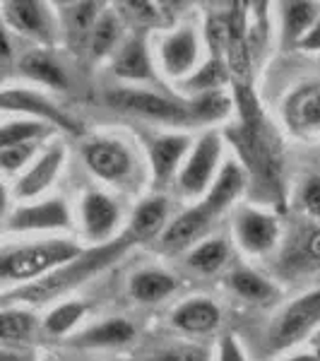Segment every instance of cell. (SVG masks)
<instances>
[{
	"instance_id": "37",
	"label": "cell",
	"mask_w": 320,
	"mask_h": 361,
	"mask_svg": "<svg viewBox=\"0 0 320 361\" xmlns=\"http://www.w3.org/2000/svg\"><path fill=\"white\" fill-rule=\"evenodd\" d=\"M301 205L308 214L313 217H320V178H308L304 183V190H301Z\"/></svg>"
},
{
	"instance_id": "41",
	"label": "cell",
	"mask_w": 320,
	"mask_h": 361,
	"mask_svg": "<svg viewBox=\"0 0 320 361\" xmlns=\"http://www.w3.org/2000/svg\"><path fill=\"white\" fill-rule=\"evenodd\" d=\"M306 255L320 263V229H316L311 236H308V241H306Z\"/></svg>"
},
{
	"instance_id": "38",
	"label": "cell",
	"mask_w": 320,
	"mask_h": 361,
	"mask_svg": "<svg viewBox=\"0 0 320 361\" xmlns=\"http://www.w3.org/2000/svg\"><path fill=\"white\" fill-rule=\"evenodd\" d=\"M159 361H207V354L200 347H178L166 352Z\"/></svg>"
},
{
	"instance_id": "36",
	"label": "cell",
	"mask_w": 320,
	"mask_h": 361,
	"mask_svg": "<svg viewBox=\"0 0 320 361\" xmlns=\"http://www.w3.org/2000/svg\"><path fill=\"white\" fill-rule=\"evenodd\" d=\"M37 152V145L27 142V145H15V147H0V166L8 173L17 171L29 161V157Z\"/></svg>"
},
{
	"instance_id": "31",
	"label": "cell",
	"mask_w": 320,
	"mask_h": 361,
	"mask_svg": "<svg viewBox=\"0 0 320 361\" xmlns=\"http://www.w3.org/2000/svg\"><path fill=\"white\" fill-rule=\"evenodd\" d=\"M229 109H231L229 97H224L222 92H207V94H200L195 99L190 114L200 121H219L229 114Z\"/></svg>"
},
{
	"instance_id": "21",
	"label": "cell",
	"mask_w": 320,
	"mask_h": 361,
	"mask_svg": "<svg viewBox=\"0 0 320 361\" xmlns=\"http://www.w3.org/2000/svg\"><path fill=\"white\" fill-rule=\"evenodd\" d=\"M116 75H121L123 80H152V66H149L147 58V49L140 39H133L128 42L123 49H121L118 58L113 63Z\"/></svg>"
},
{
	"instance_id": "19",
	"label": "cell",
	"mask_w": 320,
	"mask_h": 361,
	"mask_svg": "<svg viewBox=\"0 0 320 361\" xmlns=\"http://www.w3.org/2000/svg\"><path fill=\"white\" fill-rule=\"evenodd\" d=\"M135 337V328L123 318H111L106 323L97 325V328L87 330L85 335H80L75 340V345L80 347H113V345H125Z\"/></svg>"
},
{
	"instance_id": "13",
	"label": "cell",
	"mask_w": 320,
	"mask_h": 361,
	"mask_svg": "<svg viewBox=\"0 0 320 361\" xmlns=\"http://www.w3.org/2000/svg\"><path fill=\"white\" fill-rule=\"evenodd\" d=\"M85 229L92 238H106L118 222V207L111 197L101 193H90L82 202Z\"/></svg>"
},
{
	"instance_id": "23",
	"label": "cell",
	"mask_w": 320,
	"mask_h": 361,
	"mask_svg": "<svg viewBox=\"0 0 320 361\" xmlns=\"http://www.w3.org/2000/svg\"><path fill=\"white\" fill-rule=\"evenodd\" d=\"M20 70L27 78L37 80V82H44L49 87H56V90H66L68 87V78H66V73H63V68L44 54L25 56L20 63Z\"/></svg>"
},
{
	"instance_id": "22",
	"label": "cell",
	"mask_w": 320,
	"mask_h": 361,
	"mask_svg": "<svg viewBox=\"0 0 320 361\" xmlns=\"http://www.w3.org/2000/svg\"><path fill=\"white\" fill-rule=\"evenodd\" d=\"M176 289V279L166 272H159V270H144V272H137L130 282V292L135 299L144 301H161L164 296H168Z\"/></svg>"
},
{
	"instance_id": "43",
	"label": "cell",
	"mask_w": 320,
	"mask_h": 361,
	"mask_svg": "<svg viewBox=\"0 0 320 361\" xmlns=\"http://www.w3.org/2000/svg\"><path fill=\"white\" fill-rule=\"evenodd\" d=\"M287 361H320V357H316V354H296V357Z\"/></svg>"
},
{
	"instance_id": "20",
	"label": "cell",
	"mask_w": 320,
	"mask_h": 361,
	"mask_svg": "<svg viewBox=\"0 0 320 361\" xmlns=\"http://www.w3.org/2000/svg\"><path fill=\"white\" fill-rule=\"evenodd\" d=\"M287 118L296 128H320V87L299 90L287 102Z\"/></svg>"
},
{
	"instance_id": "26",
	"label": "cell",
	"mask_w": 320,
	"mask_h": 361,
	"mask_svg": "<svg viewBox=\"0 0 320 361\" xmlns=\"http://www.w3.org/2000/svg\"><path fill=\"white\" fill-rule=\"evenodd\" d=\"M229 284L238 296H243V299H248V301H267L275 294L272 284L265 282L263 277L255 275L251 270H236L234 275L229 277Z\"/></svg>"
},
{
	"instance_id": "16",
	"label": "cell",
	"mask_w": 320,
	"mask_h": 361,
	"mask_svg": "<svg viewBox=\"0 0 320 361\" xmlns=\"http://www.w3.org/2000/svg\"><path fill=\"white\" fill-rule=\"evenodd\" d=\"M219 308L212 301L193 299L173 311V323L185 333H209L219 325Z\"/></svg>"
},
{
	"instance_id": "14",
	"label": "cell",
	"mask_w": 320,
	"mask_h": 361,
	"mask_svg": "<svg viewBox=\"0 0 320 361\" xmlns=\"http://www.w3.org/2000/svg\"><path fill=\"white\" fill-rule=\"evenodd\" d=\"M61 164H63V149L61 147H54L49 149L42 159L37 161L25 176L20 178V183H17V195L20 197H32V195H39L42 190L49 188L51 183H54L56 173L61 171Z\"/></svg>"
},
{
	"instance_id": "2",
	"label": "cell",
	"mask_w": 320,
	"mask_h": 361,
	"mask_svg": "<svg viewBox=\"0 0 320 361\" xmlns=\"http://www.w3.org/2000/svg\"><path fill=\"white\" fill-rule=\"evenodd\" d=\"M82 255L80 246L70 241H46L39 246L15 248L3 253L0 260V275L8 282H22V279H34L46 275L58 265H68Z\"/></svg>"
},
{
	"instance_id": "4",
	"label": "cell",
	"mask_w": 320,
	"mask_h": 361,
	"mask_svg": "<svg viewBox=\"0 0 320 361\" xmlns=\"http://www.w3.org/2000/svg\"><path fill=\"white\" fill-rule=\"evenodd\" d=\"M320 320V292L304 294L296 299L287 311L279 316L275 333H272V349H287L301 342Z\"/></svg>"
},
{
	"instance_id": "42",
	"label": "cell",
	"mask_w": 320,
	"mask_h": 361,
	"mask_svg": "<svg viewBox=\"0 0 320 361\" xmlns=\"http://www.w3.org/2000/svg\"><path fill=\"white\" fill-rule=\"evenodd\" d=\"M0 361H29V359H27V357H22V354L3 352V354H0Z\"/></svg>"
},
{
	"instance_id": "8",
	"label": "cell",
	"mask_w": 320,
	"mask_h": 361,
	"mask_svg": "<svg viewBox=\"0 0 320 361\" xmlns=\"http://www.w3.org/2000/svg\"><path fill=\"white\" fill-rule=\"evenodd\" d=\"M85 159L99 178L106 180L125 178L133 169L128 149L121 142H113V140H97V142H92L85 149Z\"/></svg>"
},
{
	"instance_id": "34",
	"label": "cell",
	"mask_w": 320,
	"mask_h": 361,
	"mask_svg": "<svg viewBox=\"0 0 320 361\" xmlns=\"http://www.w3.org/2000/svg\"><path fill=\"white\" fill-rule=\"evenodd\" d=\"M44 133V126L37 121H15V123H5L3 133H0V142L3 147H15V145H27L34 142Z\"/></svg>"
},
{
	"instance_id": "35",
	"label": "cell",
	"mask_w": 320,
	"mask_h": 361,
	"mask_svg": "<svg viewBox=\"0 0 320 361\" xmlns=\"http://www.w3.org/2000/svg\"><path fill=\"white\" fill-rule=\"evenodd\" d=\"M229 39H231V22H229V15H217L207 22V42H209V49L214 51V58L222 61V54H226L229 49Z\"/></svg>"
},
{
	"instance_id": "29",
	"label": "cell",
	"mask_w": 320,
	"mask_h": 361,
	"mask_svg": "<svg viewBox=\"0 0 320 361\" xmlns=\"http://www.w3.org/2000/svg\"><path fill=\"white\" fill-rule=\"evenodd\" d=\"M82 316H85V304H80V301H68V304L58 306L56 311L49 313L44 328H46V333H51V335H66L68 330H73L75 325H78V320Z\"/></svg>"
},
{
	"instance_id": "39",
	"label": "cell",
	"mask_w": 320,
	"mask_h": 361,
	"mask_svg": "<svg viewBox=\"0 0 320 361\" xmlns=\"http://www.w3.org/2000/svg\"><path fill=\"white\" fill-rule=\"evenodd\" d=\"M219 361H243V352L234 340V335H226L219 347Z\"/></svg>"
},
{
	"instance_id": "28",
	"label": "cell",
	"mask_w": 320,
	"mask_h": 361,
	"mask_svg": "<svg viewBox=\"0 0 320 361\" xmlns=\"http://www.w3.org/2000/svg\"><path fill=\"white\" fill-rule=\"evenodd\" d=\"M234 104L238 106V116H241V128H263V111L255 92L246 82L234 85Z\"/></svg>"
},
{
	"instance_id": "12",
	"label": "cell",
	"mask_w": 320,
	"mask_h": 361,
	"mask_svg": "<svg viewBox=\"0 0 320 361\" xmlns=\"http://www.w3.org/2000/svg\"><path fill=\"white\" fill-rule=\"evenodd\" d=\"M190 140L185 135H164L156 137L149 145V161H152V171L156 183H166L168 178L173 176L178 161L188 149Z\"/></svg>"
},
{
	"instance_id": "40",
	"label": "cell",
	"mask_w": 320,
	"mask_h": 361,
	"mask_svg": "<svg viewBox=\"0 0 320 361\" xmlns=\"http://www.w3.org/2000/svg\"><path fill=\"white\" fill-rule=\"evenodd\" d=\"M299 46H301V49H306V51H320V22H318V25H313V29L306 34L304 39H301Z\"/></svg>"
},
{
	"instance_id": "30",
	"label": "cell",
	"mask_w": 320,
	"mask_h": 361,
	"mask_svg": "<svg viewBox=\"0 0 320 361\" xmlns=\"http://www.w3.org/2000/svg\"><path fill=\"white\" fill-rule=\"evenodd\" d=\"M97 13H99V5L97 3H78L70 8V15H68V32L70 37H78V39H85V37H92L97 27Z\"/></svg>"
},
{
	"instance_id": "18",
	"label": "cell",
	"mask_w": 320,
	"mask_h": 361,
	"mask_svg": "<svg viewBox=\"0 0 320 361\" xmlns=\"http://www.w3.org/2000/svg\"><path fill=\"white\" fill-rule=\"evenodd\" d=\"M164 222H166V200L164 197L144 200L142 205L135 209V214H133L128 236H130L135 243L137 241H149L154 234H159Z\"/></svg>"
},
{
	"instance_id": "11",
	"label": "cell",
	"mask_w": 320,
	"mask_h": 361,
	"mask_svg": "<svg viewBox=\"0 0 320 361\" xmlns=\"http://www.w3.org/2000/svg\"><path fill=\"white\" fill-rule=\"evenodd\" d=\"M3 13L8 25H13L17 32L29 34L34 39L49 42L51 29L49 17L42 3H32V0H13V3H3Z\"/></svg>"
},
{
	"instance_id": "17",
	"label": "cell",
	"mask_w": 320,
	"mask_h": 361,
	"mask_svg": "<svg viewBox=\"0 0 320 361\" xmlns=\"http://www.w3.org/2000/svg\"><path fill=\"white\" fill-rule=\"evenodd\" d=\"M241 188H243L241 166H238L236 161H226L217 176V183L212 185V190H209V195L202 207H205L209 214L222 212L224 207H229L231 202H234V197L241 193Z\"/></svg>"
},
{
	"instance_id": "6",
	"label": "cell",
	"mask_w": 320,
	"mask_h": 361,
	"mask_svg": "<svg viewBox=\"0 0 320 361\" xmlns=\"http://www.w3.org/2000/svg\"><path fill=\"white\" fill-rule=\"evenodd\" d=\"M70 212L61 197L39 202V205L17 207L5 222L8 231H44V229H68Z\"/></svg>"
},
{
	"instance_id": "15",
	"label": "cell",
	"mask_w": 320,
	"mask_h": 361,
	"mask_svg": "<svg viewBox=\"0 0 320 361\" xmlns=\"http://www.w3.org/2000/svg\"><path fill=\"white\" fill-rule=\"evenodd\" d=\"M212 214L205 207H193L188 212H183L181 217L173 219V224L164 231V246L168 250H181L195 241L197 236L205 231Z\"/></svg>"
},
{
	"instance_id": "24",
	"label": "cell",
	"mask_w": 320,
	"mask_h": 361,
	"mask_svg": "<svg viewBox=\"0 0 320 361\" xmlns=\"http://www.w3.org/2000/svg\"><path fill=\"white\" fill-rule=\"evenodd\" d=\"M316 20V5L313 3H287L284 5V37L287 42H301L308 34V27L313 29Z\"/></svg>"
},
{
	"instance_id": "33",
	"label": "cell",
	"mask_w": 320,
	"mask_h": 361,
	"mask_svg": "<svg viewBox=\"0 0 320 361\" xmlns=\"http://www.w3.org/2000/svg\"><path fill=\"white\" fill-rule=\"evenodd\" d=\"M116 39H118V20H116L113 15H104L99 17L94 32H92L90 37V44H92V54L97 58L109 54V51L113 49Z\"/></svg>"
},
{
	"instance_id": "25",
	"label": "cell",
	"mask_w": 320,
	"mask_h": 361,
	"mask_svg": "<svg viewBox=\"0 0 320 361\" xmlns=\"http://www.w3.org/2000/svg\"><path fill=\"white\" fill-rule=\"evenodd\" d=\"M229 68L224 66L219 58H212L209 63H205L188 82H183V87L188 92H197V94H207V92H219L226 80H229Z\"/></svg>"
},
{
	"instance_id": "32",
	"label": "cell",
	"mask_w": 320,
	"mask_h": 361,
	"mask_svg": "<svg viewBox=\"0 0 320 361\" xmlns=\"http://www.w3.org/2000/svg\"><path fill=\"white\" fill-rule=\"evenodd\" d=\"M34 330V316L25 311H3L0 316V333H3L5 342L25 340V337Z\"/></svg>"
},
{
	"instance_id": "9",
	"label": "cell",
	"mask_w": 320,
	"mask_h": 361,
	"mask_svg": "<svg viewBox=\"0 0 320 361\" xmlns=\"http://www.w3.org/2000/svg\"><path fill=\"white\" fill-rule=\"evenodd\" d=\"M236 236L248 253H265L277 241V222L258 209H241L236 217Z\"/></svg>"
},
{
	"instance_id": "3",
	"label": "cell",
	"mask_w": 320,
	"mask_h": 361,
	"mask_svg": "<svg viewBox=\"0 0 320 361\" xmlns=\"http://www.w3.org/2000/svg\"><path fill=\"white\" fill-rule=\"evenodd\" d=\"M106 102L111 109H118V111L125 114H140L147 116V118H156V121H168V123H183L188 121L190 111H185L183 106L168 102V99L152 94V92H140V90H116L109 92Z\"/></svg>"
},
{
	"instance_id": "1",
	"label": "cell",
	"mask_w": 320,
	"mask_h": 361,
	"mask_svg": "<svg viewBox=\"0 0 320 361\" xmlns=\"http://www.w3.org/2000/svg\"><path fill=\"white\" fill-rule=\"evenodd\" d=\"M130 243H135L130 236H123V238H118V241L104 243V246L90 250V253H82L78 260H73V263L63 265L61 270L46 275L44 279H39V282L17 289L13 296H15V299H20V301H32V304H39V301H46V299H51V296H56V294L68 292L70 287L80 284L82 279L90 277L92 272H99V270H104L106 265H111L113 260L118 258V255L123 253L128 246H130Z\"/></svg>"
},
{
	"instance_id": "7",
	"label": "cell",
	"mask_w": 320,
	"mask_h": 361,
	"mask_svg": "<svg viewBox=\"0 0 320 361\" xmlns=\"http://www.w3.org/2000/svg\"><path fill=\"white\" fill-rule=\"evenodd\" d=\"M0 104H3L5 111H22V114H32V116H42V118H46L49 123L63 128L66 133L82 135V126H80V121L70 118L68 114H63L61 109L54 106L51 102H46L44 97L34 94V92L5 90L3 97H0Z\"/></svg>"
},
{
	"instance_id": "5",
	"label": "cell",
	"mask_w": 320,
	"mask_h": 361,
	"mask_svg": "<svg viewBox=\"0 0 320 361\" xmlns=\"http://www.w3.org/2000/svg\"><path fill=\"white\" fill-rule=\"evenodd\" d=\"M219 152H222V142H219L217 133H207L195 145L193 154H190L188 164L181 171V188L188 195H200L209 185L212 173L217 169Z\"/></svg>"
},
{
	"instance_id": "27",
	"label": "cell",
	"mask_w": 320,
	"mask_h": 361,
	"mask_svg": "<svg viewBox=\"0 0 320 361\" xmlns=\"http://www.w3.org/2000/svg\"><path fill=\"white\" fill-rule=\"evenodd\" d=\"M226 243L222 238H209L188 255V263L200 272H217L226 263Z\"/></svg>"
},
{
	"instance_id": "10",
	"label": "cell",
	"mask_w": 320,
	"mask_h": 361,
	"mask_svg": "<svg viewBox=\"0 0 320 361\" xmlns=\"http://www.w3.org/2000/svg\"><path fill=\"white\" fill-rule=\"evenodd\" d=\"M197 61V39L188 27L168 34L161 42V63L171 78H183L193 70Z\"/></svg>"
}]
</instances>
